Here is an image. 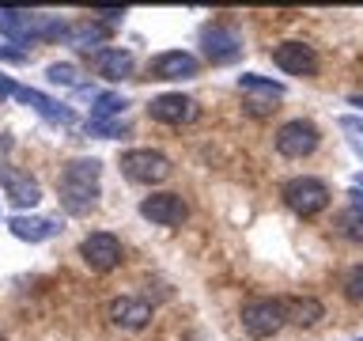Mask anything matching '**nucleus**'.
I'll return each mask as SVG.
<instances>
[{"instance_id":"nucleus-1","label":"nucleus","mask_w":363,"mask_h":341,"mask_svg":"<svg viewBox=\"0 0 363 341\" xmlns=\"http://www.w3.org/2000/svg\"><path fill=\"white\" fill-rule=\"evenodd\" d=\"M99 178H102V163L95 156H76L61 167L57 178V201L68 216H84L99 205Z\"/></svg>"},{"instance_id":"nucleus-2","label":"nucleus","mask_w":363,"mask_h":341,"mask_svg":"<svg viewBox=\"0 0 363 341\" xmlns=\"http://www.w3.org/2000/svg\"><path fill=\"white\" fill-rule=\"evenodd\" d=\"M121 175L129 182H140V186H155V182H167L170 178V159L163 152H155V148H129V152H121L118 159Z\"/></svg>"},{"instance_id":"nucleus-3","label":"nucleus","mask_w":363,"mask_h":341,"mask_svg":"<svg viewBox=\"0 0 363 341\" xmlns=\"http://www.w3.org/2000/svg\"><path fill=\"white\" fill-rule=\"evenodd\" d=\"M284 205L299 216H318L329 205V186L322 178H311V175L291 178L288 186H284Z\"/></svg>"},{"instance_id":"nucleus-4","label":"nucleus","mask_w":363,"mask_h":341,"mask_svg":"<svg viewBox=\"0 0 363 341\" xmlns=\"http://www.w3.org/2000/svg\"><path fill=\"white\" fill-rule=\"evenodd\" d=\"M79 258L91 273H110L121 266V239L110 232H91L84 243H79Z\"/></svg>"},{"instance_id":"nucleus-5","label":"nucleus","mask_w":363,"mask_h":341,"mask_svg":"<svg viewBox=\"0 0 363 341\" xmlns=\"http://www.w3.org/2000/svg\"><path fill=\"white\" fill-rule=\"evenodd\" d=\"M284 323H288L284 300H250L242 307V330L250 337H272Z\"/></svg>"},{"instance_id":"nucleus-6","label":"nucleus","mask_w":363,"mask_h":341,"mask_svg":"<svg viewBox=\"0 0 363 341\" xmlns=\"http://www.w3.org/2000/svg\"><path fill=\"white\" fill-rule=\"evenodd\" d=\"M318 141H322L318 125L295 118V121H288V125H280V133H277V152L288 156V159H303V156H311L314 148H318Z\"/></svg>"},{"instance_id":"nucleus-7","label":"nucleus","mask_w":363,"mask_h":341,"mask_svg":"<svg viewBox=\"0 0 363 341\" xmlns=\"http://www.w3.org/2000/svg\"><path fill=\"white\" fill-rule=\"evenodd\" d=\"M140 216L159 227H178V224H186L189 205L182 201V193H152V197L140 201Z\"/></svg>"},{"instance_id":"nucleus-8","label":"nucleus","mask_w":363,"mask_h":341,"mask_svg":"<svg viewBox=\"0 0 363 341\" xmlns=\"http://www.w3.org/2000/svg\"><path fill=\"white\" fill-rule=\"evenodd\" d=\"M201 45H204V57H208L212 65H227V61H235V57L242 53V38H238V31L223 27V23L204 27L201 31Z\"/></svg>"},{"instance_id":"nucleus-9","label":"nucleus","mask_w":363,"mask_h":341,"mask_svg":"<svg viewBox=\"0 0 363 341\" xmlns=\"http://www.w3.org/2000/svg\"><path fill=\"white\" fill-rule=\"evenodd\" d=\"M272 65L288 76H314L318 72V53H314V45H306V42H280L277 50H272Z\"/></svg>"},{"instance_id":"nucleus-10","label":"nucleus","mask_w":363,"mask_h":341,"mask_svg":"<svg viewBox=\"0 0 363 341\" xmlns=\"http://www.w3.org/2000/svg\"><path fill=\"white\" fill-rule=\"evenodd\" d=\"M147 114L163 125H189L197 118V102L189 95H182V91H167V95H155L147 102Z\"/></svg>"},{"instance_id":"nucleus-11","label":"nucleus","mask_w":363,"mask_h":341,"mask_svg":"<svg viewBox=\"0 0 363 341\" xmlns=\"http://www.w3.org/2000/svg\"><path fill=\"white\" fill-rule=\"evenodd\" d=\"M106 318L121 330H144L152 323V303L140 300V296H118V300L106 303Z\"/></svg>"},{"instance_id":"nucleus-12","label":"nucleus","mask_w":363,"mask_h":341,"mask_svg":"<svg viewBox=\"0 0 363 341\" xmlns=\"http://www.w3.org/2000/svg\"><path fill=\"white\" fill-rule=\"evenodd\" d=\"M0 186H4L8 201L16 205V209H34V205L42 201V186L34 182L30 175H23V170L0 163Z\"/></svg>"},{"instance_id":"nucleus-13","label":"nucleus","mask_w":363,"mask_h":341,"mask_svg":"<svg viewBox=\"0 0 363 341\" xmlns=\"http://www.w3.org/2000/svg\"><path fill=\"white\" fill-rule=\"evenodd\" d=\"M201 61L186 50H167L152 57V65H147V72H152V80H193L197 76Z\"/></svg>"},{"instance_id":"nucleus-14","label":"nucleus","mask_w":363,"mask_h":341,"mask_svg":"<svg viewBox=\"0 0 363 341\" xmlns=\"http://www.w3.org/2000/svg\"><path fill=\"white\" fill-rule=\"evenodd\" d=\"M91 65H95V72H99L102 80H110V84H121V80L133 76L136 57H133L129 50H121V45H113V50H95Z\"/></svg>"},{"instance_id":"nucleus-15","label":"nucleus","mask_w":363,"mask_h":341,"mask_svg":"<svg viewBox=\"0 0 363 341\" xmlns=\"http://www.w3.org/2000/svg\"><path fill=\"white\" fill-rule=\"evenodd\" d=\"M42 19L45 16H34V11H23V8H0V34L11 42H30L38 38Z\"/></svg>"},{"instance_id":"nucleus-16","label":"nucleus","mask_w":363,"mask_h":341,"mask_svg":"<svg viewBox=\"0 0 363 341\" xmlns=\"http://www.w3.org/2000/svg\"><path fill=\"white\" fill-rule=\"evenodd\" d=\"M8 232L23 239V243H45V239H53L57 232H61V220H53V216H11L8 220Z\"/></svg>"},{"instance_id":"nucleus-17","label":"nucleus","mask_w":363,"mask_h":341,"mask_svg":"<svg viewBox=\"0 0 363 341\" xmlns=\"http://www.w3.org/2000/svg\"><path fill=\"white\" fill-rule=\"evenodd\" d=\"M16 99L23 102V107L38 110L45 121H61V125H68V121H72V110H68V107H61V102H57V99H50V95H42V91H34V87H16Z\"/></svg>"},{"instance_id":"nucleus-18","label":"nucleus","mask_w":363,"mask_h":341,"mask_svg":"<svg viewBox=\"0 0 363 341\" xmlns=\"http://www.w3.org/2000/svg\"><path fill=\"white\" fill-rule=\"evenodd\" d=\"M284 315H288V323H295V326H314L318 318H325V307H322V300H314V296H291V300L284 303Z\"/></svg>"},{"instance_id":"nucleus-19","label":"nucleus","mask_w":363,"mask_h":341,"mask_svg":"<svg viewBox=\"0 0 363 341\" xmlns=\"http://www.w3.org/2000/svg\"><path fill=\"white\" fill-rule=\"evenodd\" d=\"M106 23H99L95 16L91 19H79L68 27V45H76V50H91V45H102V38H106Z\"/></svg>"},{"instance_id":"nucleus-20","label":"nucleus","mask_w":363,"mask_h":341,"mask_svg":"<svg viewBox=\"0 0 363 341\" xmlns=\"http://www.w3.org/2000/svg\"><path fill=\"white\" fill-rule=\"evenodd\" d=\"M91 121H118L121 114H125V95H118V91H102V95H91Z\"/></svg>"},{"instance_id":"nucleus-21","label":"nucleus","mask_w":363,"mask_h":341,"mask_svg":"<svg viewBox=\"0 0 363 341\" xmlns=\"http://www.w3.org/2000/svg\"><path fill=\"white\" fill-rule=\"evenodd\" d=\"M238 87L250 91V95H261V99H269V102H277L284 95V84H277V80H265V76H254V72H246V76H238Z\"/></svg>"},{"instance_id":"nucleus-22","label":"nucleus","mask_w":363,"mask_h":341,"mask_svg":"<svg viewBox=\"0 0 363 341\" xmlns=\"http://www.w3.org/2000/svg\"><path fill=\"white\" fill-rule=\"evenodd\" d=\"M45 80L57 87H79V72H76V65H68V61H53L45 68Z\"/></svg>"},{"instance_id":"nucleus-23","label":"nucleus","mask_w":363,"mask_h":341,"mask_svg":"<svg viewBox=\"0 0 363 341\" xmlns=\"http://www.w3.org/2000/svg\"><path fill=\"white\" fill-rule=\"evenodd\" d=\"M340 235L352 239V243H363V216L356 209H348L345 216H340Z\"/></svg>"},{"instance_id":"nucleus-24","label":"nucleus","mask_w":363,"mask_h":341,"mask_svg":"<svg viewBox=\"0 0 363 341\" xmlns=\"http://www.w3.org/2000/svg\"><path fill=\"white\" fill-rule=\"evenodd\" d=\"M125 129H129L125 121H87V133L102 136V141H113V136H121Z\"/></svg>"},{"instance_id":"nucleus-25","label":"nucleus","mask_w":363,"mask_h":341,"mask_svg":"<svg viewBox=\"0 0 363 341\" xmlns=\"http://www.w3.org/2000/svg\"><path fill=\"white\" fill-rule=\"evenodd\" d=\"M345 296H348L352 303H363V266H356L345 277Z\"/></svg>"},{"instance_id":"nucleus-26","label":"nucleus","mask_w":363,"mask_h":341,"mask_svg":"<svg viewBox=\"0 0 363 341\" xmlns=\"http://www.w3.org/2000/svg\"><path fill=\"white\" fill-rule=\"evenodd\" d=\"M16 87H19V84H11V76H4V72H0V102L16 95Z\"/></svg>"},{"instance_id":"nucleus-27","label":"nucleus","mask_w":363,"mask_h":341,"mask_svg":"<svg viewBox=\"0 0 363 341\" xmlns=\"http://www.w3.org/2000/svg\"><path fill=\"white\" fill-rule=\"evenodd\" d=\"M0 61H16V65H19L23 53H19V50H4V45H0Z\"/></svg>"},{"instance_id":"nucleus-28","label":"nucleus","mask_w":363,"mask_h":341,"mask_svg":"<svg viewBox=\"0 0 363 341\" xmlns=\"http://www.w3.org/2000/svg\"><path fill=\"white\" fill-rule=\"evenodd\" d=\"M348 197H352V209H356V212L363 216V190H352Z\"/></svg>"},{"instance_id":"nucleus-29","label":"nucleus","mask_w":363,"mask_h":341,"mask_svg":"<svg viewBox=\"0 0 363 341\" xmlns=\"http://www.w3.org/2000/svg\"><path fill=\"white\" fill-rule=\"evenodd\" d=\"M352 107H359V110H363V95H352Z\"/></svg>"},{"instance_id":"nucleus-30","label":"nucleus","mask_w":363,"mask_h":341,"mask_svg":"<svg viewBox=\"0 0 363 341\" xmlns=\"http://www.w3.org/2000/svg\"><path fill=\"white\" fill-rule=\"evenodd\" d=\"M356 190H363V175H356Z\"/></svg>"},{"instance_id":"nucleus-31","label":"nucleus","mask_w":363,"mask_h":341,"mask_svg":"<svg viewBox=\"0 0 363 341\" xmlns=\"http://www.w3.org/2000/svg\"><path fill=\"white\" fill-rule=\"evenodd\" d=\"M0 341H4V334H0Z\"/></svg>"},{"instance_id":"nucleus-32","label":"nucleus","mask_w":363,"mask_h":341,"mask_svg":"<svg viewBox=\"0 0 363 341\" xmlns=\"http://www.w3.org/2000/svg\"><path fill=\"white\" fill-rule=\"evenodd\" d=\"M359 341H363V337H359Z\"/></svg>"}]
</instances>
